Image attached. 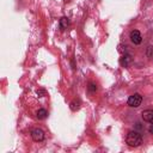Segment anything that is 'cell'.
Listing matches in <instances>:
<instances>
[{
    "label": "cell",
    "instance_id": "obj_1",
    "mask_svg": "<svg viewBox=\"0 0 153 153\" xmlns=\"http://www.w3.org/2000/svg\"><path fill=\"white\" fill-rule=\"evenodd\" d=\"M126 142H127V145L130 146V147H137V146H140V145L142 143V136H141L140 133L131 130V131H129V133L127 134Z\"/></svg>",
    "mask_w": 153,
    "mask_h": 153
},
{
    "label": "cell",
    "instance_id": "obj_2",
    "mask_svg": "<svg viewBox=\"0 0 153 153\" xmlns=\"http://www.w3.org/2000/svg\"><path fill=\"white\" fill-rule=\"evenodd\" d=\"M141 102H142V97L141 94L139 93H134L131 94L129 98H128V105L131 106V108H137L141 105Z\"/></svg>",
    "mask_w": 153,
    "mask_h": 153
},
{
    "label": "cell",
    "instance_id": "obj_3",
    "mask_svg": "<svg viewBox=\"0 0 153 153\" xmlns=\"http://www.w3.org/2000/svg\"><path fill=\"white\" fill-rule=\"evenodd\" d=\"M31 137H32L33 141L39 142V141H42V140L44 139V131H43L42 129H39V128L32 129V130H31Z\"/></svg>",
    "mask_w": 153,
    "mask_h": 153
},
{
    "label": "cell",
    "instance_id": "obj_4",
    "mask_svg": "<svg viewBox=\"0 0 153 153\" xmlns=\"http://www.w3.org/2000/svg\"><path fill=\"white\" fill-rule=\"evenodd\" d=\"M130 41L134 43V44H140L142 42V36L140 33V31L137 30H133L130 32Z\"/></svg>",
    "mask_w": 153,
    "mask_h": 153
},
{
    "label": "cell",
    "instance_id": "obj_5",
    "mask_svg": "<svg viewBox=\"0 0 153 153\" xmlns=\"http://www.w3.org/2000/svg\"><path fill=\"white\" fill-rule=\"evenodd\" d=\"M141 115H142L143 121H146L148 123H153V110H151V109L145 110V111H142Z\"/></svg>",
    "mask_w": 153,
    "mask_h": 153
},
{
    "label": "cell",
    "instance_id": "obj_6",
    "mask_svg": "<svg viewBox=\"0 0 153 153\" xmlns=\"http://www.w3.org/2000/svg\"><path fill=\"white\" fill-rule=\"evenodd\" d=\"M130 62H131V59H130L129 55H123V56L120 59V63H121V66H123V67H128Z\"/></svg>",
    "mask_w": 153,
    "mask_h": 153
},
{
    "label": "cell",
    "instance_id": "obj_7",
    "mask_svg": "<svg viewBox=\"0 0 153 153\" xmlns=\"http://www.w3.org/2000/svg\"><path fill=\"white\" fill-rule=\"evenodd\" d=\"M69 108H71V110H73V111L79 110V108H80V102H79V100H76V99L72 100V102H71V104H69Z\"/></svg>",
    "mask_w": 153,
    "mask_h": 153
},
{
    "label": "cell",
    "instance_id": "obj_8",
    "mask_svg": "<svg viewBox=\"0 0 153 153\" xmlns=\"http://www.w3.org/2000/svg\"><path fill=\"white\" fill-rule=\"evenodd\" d=\"M47 116H48V111H47L45 109H39V110L37 111V118L44 120V118H47Z\"/></svg>",
    "mask_w": 153,
    "mask_h": 153
},
{
    "label": "cell",
    "instance_id": "obj_9",
    "mask_svg": "<svg viewBox=\"0 0 153 153\" xmlns=\"http://www.w3.org/2000/svg\"><path fill=\"white\" fill-rule=\"evenodd\" d=\"M68 25H69L68 18H67V17H62V18L60 19V26H61V29H66Z\"/></svg>",
    "mask_w": 153,
    "mask_h": 153
},
{
    "label": "cell",
    "instance_id": "obj_10",
    "mask_svg": "<svg viewBox=\"0 0 153 153\" xmlns=\"http://www.w3.org/2000/svg\"><path fill=\"white\" fill-rule=\"evenodd\" d=\"M88 91H90V92H96V91H97V86H96L93 82H91V84L88 85Z\"/></svg>",
    "mask_w": 153,
    "mask_h": 153
},
{
    "label": "cell",
    "instance_id": "obj_11",
    "mask_svg": "<svg viewBox=\"0 0 153 153\" xmlns=\"http://www.w3.org/2000/svg\"><path fill=\"white\" fill-rule=\"evenodd\" d=\"M148 131L153 135V123H151V126H149V128H148Z\"/></svg>",
    "mask_w": 153,
    "mask_h": 153
},
{
    "label": "cell",
    "instance_id": "obj_12",
    "mask_svg": "<svg viewBox=\"0 0 153 153\" xmlns=\"http://www.w3.org/2000/svg\"><path fill=\"white\" fill-rule=\"evenodd\" d=\"M37 94H44V91H37Z\"/></svg>",
    "mask_w": 153,
    "mask_h": 153
}]
</instances>
